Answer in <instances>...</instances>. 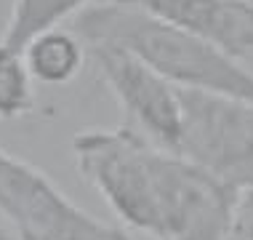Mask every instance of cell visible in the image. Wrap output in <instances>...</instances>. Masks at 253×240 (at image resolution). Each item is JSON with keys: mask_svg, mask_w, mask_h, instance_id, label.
I'll return each instance as SVG.
<instances>
[{"mask_svg": "<svg viewBox=\"0 0 253 240\" xmlns=\"http://www.w3.org/2000/svg\"><path fill=\"white\" fill-rule=\"evenodd\" d=\"M181 136L176 155L232 192L253 190V107L179 88Z\"/></svg>", "mask_w": 253, "mask_h": 240, "instance_id": "cell-4", "label": "cell"}, {"mask_svg": "<svg viewBox=\"0 0 253 240\" xmlns=\"http://www.w3.org/2000/svg\"><path fill=\"white\" fill-rule=\"evenodd\" d=\"M24 67L35 83L43 86H67L85 67L88 51L85 43L72 30H45L35 35L22 48Z\"/></svg>", "mask_w": 253, "mask_h": 240, "instance_id": "cell-7", "label": "cell"}, {"mask_svg": "<svg viewBox=\"0 0 253 240\" xmlns=\"http://www.w3.org/2000/svg\"><path fill=\"white\" fill-rule=\"evenodd\" d=\"M32 83L22 51L0 43V120H16L35 107Z\"/></svg>", "mask_w": 253, "mask_h": 240, "instance_id": "cell-9", "label": "cell"}, {"mask_svg": "<svg viewBox=\"0 0 253 240\" xmlns=\"http://www.w3.org/2000/svg\"><path fill=\"white\" fill-rule=\"evenodd\" d=\"M85 51L109 94L131 118V128L157 147L176 152L181 136L179 88L118 43H85Z\"/></svg>", "mask_w": 253, "mask_h": 240, "instance_id": "cell-5", "label": "cell"}, {"mask_svg": "<svg viewBox=\"0 0 253 240\" xmlns=\"http://www.w3.org/2000/svg\"><path fill=\"white\" fill-rule=\"evenodd\" d=\"M240 3H245V5H253V0H240Z\"/></svg>", "mask_w": 253, "mask_h": 240, "instance_id": "cell-12", "label": "cell"}, {"mask_svg": "<svg viewBox=\"0 0 253 240\" xmlns=\"http://www.w3.org/2000/svg\"><path fill=\"white\" fill-rule=\"evenodd\" d=\"M0 222L16 240H131L123 227L101 222L45 171L0 147Z\"/></svg>", "mask_w": 253, "mask_h": 240, "instance_id": "cell-3", "label": "cell"}, {"mask_svg": "<svg viewBox=\"0 0 253 240\" xmlns=\"http://www.w3.org/2000/svg\"><path fill=\"white\" fill-rule=\"evenodd\" d=\"M83 8H88V0H13L11 16L0 32V43L22 51L35 35L53 30L70 16L75 19Z\"/></svg>", "mask_w": 253, "mask_h": 240, "instance_id": "cell-8", "label": "cell"}, {"mask_svg": "<svg viewBox=\"0 0 253 240\" xmlns=\"http://www.w3.org/2000/svg\"><path fill=\"white\" fill-rule=\"evenodd\" d=\"M70 147L80 176L126 227L141 235L176 240L232 216L237 192L131 126L83 128Z\"/></svg>", "mask_w": 253, "mask_h": 240, "instance_id": "cell-1", "label": "cell"}, {"mask_svg": "<svg viewBox=\"0 0 253 240\" xmlns=\"http://www.w3.org/2000/svg\"><path fill=\"white\" fill-rule=\"evenodd\" d=\"M227 240H253V190L237 192L227 227Z\"/></svg>", "mask_w": 253, "mask_h": 240, "instance_id": "cell-10", "label": "cell"}, {"mask_svg": "<svg viewBox=\"0 0 253 240\" xmlns=\"http://www.w3.org/2000/svg\"><path fill=\"white\" fill-rule=\"evenodd\" d=\"M227 227H229V222H211L176 240H227Z\"/></svg>", "mask_w": 253, "mask_h": 240, "instance_id": "cell-11", "label": "cell"}, {"mask_svg": "<svg viewBox=\"0 0 253 240\" xmlns=\"http://www.w3.org/2000/svg\"><path fill=\"white\" fill-rule=\"evenodd\" d=\"M72 32L83 43H118L128 48L176 88H192L253 107V72L240 59L141 11L115 3L88 5L72 19Z\"/></svg>", "mask_w": 253, "mask_h": 240, "instance_id": "cell-2", "label": "cell"}, {"mask_svg": "<svg viewBox=\"0 0 253 240\" xmlns=\"http://www.w3.org/2000/svg\"><path fill=\"white\" fill-rule=\"evenodd\" d=\"M141 11L189 38L221 48L235 59L253 53V5L240 0H109Z\"/></svg>", "mask_w": 253, "mask_h": 240, "instance_id": "cell-6", "label": "cell"}]
</instances>
